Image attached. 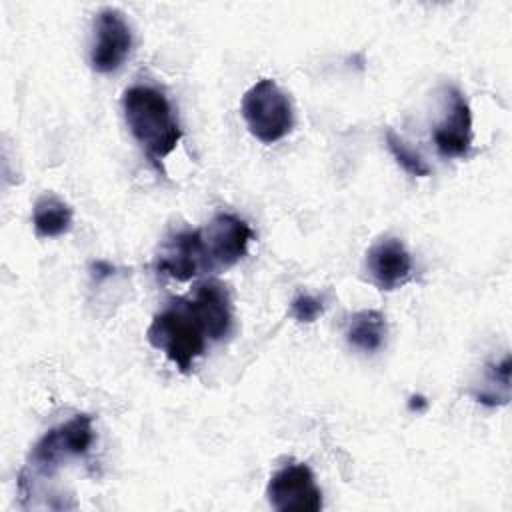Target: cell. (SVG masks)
Here are the masks:
<instances>
[{
  "label": "cell",
  "instance_id": "obj_9",
  "mask_svg": "<svg viewBox=\"0 0 512 512\" xmlns=\"http://www.w3.org/2000/svg\"><path fill=\"white\" fill-rule=\"evenodd\" d=\"M156 270L178 282H186L208 270L200 230H182L172 234L156 256Z\"/></svg>",
  "mask_w": 512,
  "mask_h": 512
},
{
  "label": "cell",
  "instance_id": "obj_2",
  "mask_svg": "<svg viewBox=\"0 0 512 512\" xmlns=\"http://www.w3.org/2000/svg\"><path fill=\"white\" fill-rule=\"evenodd\" d=\"M146 338L184 374L204 354L208 340L190 298H174L154 314Z\"/></svg>",
  "mask_w": 512,
  "mask_h": 512
},
{
  "label": "cell",
  "instance_id": "obj_5",
  "mask_svg": "<svg viewBox=\"0 0 512 512\" xmlns=\"http://www.w3.org/2000/svg\"><path fill=\"white\" fill-rule=\"evenodd\" d=\"M266 496L278 512H318L322 508V492L316 478L302 462L276 470L268 480Z\"/></svg>",
  "mask_w": 512,
  "mask_h": 512
},
{
  "label": "cell",
  "instance_id": "obj_1",
  "mask_svg": "<svg viewBox=\"0 0 512 512\" xmlns=\"http://www.w3.org/2000/svg\"><path fill=\"white\" fill-rule=\"evenodd\" d=\"M122 110L128 130L154 162L174 152L182 138L168 98L152 86L136 84L124 90Z\"/></svg>",
  "mask_w": 512,
  "mask_h": 512
},
{
  "label": "cell",
  "instance_id": "obj_8",
  "mask_svg": "<svg viewBox=\"0 0 512 512\" xmlns=\"http://www.w3.org/2000/svg\"><path fill=\"white\" fill-rule=\"evenodd\" d=\"M444 116L434 126L432 138L444 158H466L472 148V112L456 86L444 90Z\"/></svg>",
  "mask_w": 512,
  "mask_h": 512
},
{
  "label": "cell",
  "instance_id": "obj_3",
  "mask_svg": "<svg viewBox=\"0 0 512 512\" xmlns=\"http://www.w3.org/2000/svg\"><path fill=\"white\" fill-rule=\"evenodd\" d=\"M94 442L90 414H74L70 420L50 428L30 450L18 488L34 482L38 476L54 474L66 460L84 456Z\"/></svg>",
  "mask_w": 512,
  "mask_h": 512
},
{
  "label": "cell",
  "instance_id": "obj_11",
  "mask_svg": "<svg viewBox=\"0 0 512 512\" xmlns=\"http://www.w3.org/2000/svg\"><path fill=\"white\" fill-rule=\"evenodd\" d=\"M194 312L206 332L208 340H222L230 334L234 312L228 288L218 280H204L196 286L190 298Z\"/></svg>",
  "mask_w": 512,
  "mask_h": 512
},
{
  "label": "cell",
  "instance_id": "obj_10",
  "mask_svg": "<svg viewBox=\"0 0 512 512\" xmlns=\"http://www.w3.org/2000/svg\"><path fill=\"white\" fill-rule=\"evenodd\" d=\"M366 272L380 290H396L412 276V256L402 240L380 238L366 252Z\"/></svg>",
  "mask_w": 512,
  "mask_h": 512
},
{
  "label": "cell",
  "instance_id": "obj_6",
  "mask_svg": "<svg viewBox=\"0 0 512 512\" xmlns=\"http://www.w3.org/2000/svg\"><path fill=\"white\" fill-rule=\"evenodd\" d=\"M202 248L208 270L230 268L246 256L252 228L246 220L230 212H218L202 230Z\"/></svg>",
  "mask_w": 512,
  "mask_h": 512
},
{
  "label": "cell",
  "instance_id": "obj_7",
  "mask_svg": "<svg viewBox=\"0 0 512 512\" xmlns=\"http://www.w3.org/2000/svg\"><path fill=\"white\" fill-rule=\"evenodd\" d=\"M132 48V30L124 14L116 8H104L94 20V40L90 46V66L108 74L118 70Z\"/></svg>",
  "mask_w": 512,
  "mask_h": 512
},
{
  "label": "cell",
  "instance_id": "obj_12",
  "mask_svg": "<svg viewBox=\"0 0 512 512\" xmlns=\"http://www.w3.org/2000/svg\"><path fill=\"white\" fill-rule=\"evenodd\" d=\"M74 210L68 202L54 194H44L36 200L32 210V224L38 238H58L70 232Z\"/></svg>",
  "mask_w": 512,
  "mask_h": 512
},
{
  "label": "cell",
  "instance_id": "obj_16",
  "mask_svg": "<svg viewBox=\"0 0 512 512\" xmlns=\"http://www.w3.org/2000/svg\"><path fill=\"white\" fill-rule=\"evenodd\" d=\"M322 312H324L322 300L310 294H298L290 302V314L298 322H314L318 320V316H322Z\"/></svg>",
  "mask_w": 512,
  "mask_h": 512
},
{
  "label": "cell",
  "instance_id": "obj_13",
  "mask_svg": "<svg viewBox=\"0 0 512 512\" xmlns=\"http://www.w3.org/2000/svg\"><path fill=\"white\" fill-rule=\"evenodd\" d=\"M386 318L378 310H360L352 314L346 326V340L362 352H376L386 340Z\"/></svg>",
  "mask_w": 512,
  "mask_h": 512
},
{
  "label": "cell",
  "instance_id": "obj_15",
  "mask_svg": "<svg viewBox=\"0 0 512 512\" xmlns=\"http://www.w3.org/2000/svg\"><path fill=\"white\" fill-rule=\"evenodd\" d=\"M386 146H388L390 154L394 156V160L398 162V166L402 170H406L410 176L424 178L430 174V166L426 164V160L394 130H386Z\"/></svg>",
  "mask_w": 512,
  "mask_h": 512
},
{
  "label": "cell",
  "instance_id": "obj_4",
  "mask_svg": "<svg viewBox=\"0 0 512 512\" xmlns=\"http://www.w3.org/2000/svg\"><path fill=\"white\" fill-rule=\"evenodd\" d=\"M242 118L252 136L264 144H274L294 126L290 96L274 80L262 78L242 96Z\"/></svg>",
  "mask_w": 512,
  "mask_h": 512
},
{
  "label": "cell",
  "instance_id": "obj_14",
  "mask_svg": "<svg viewBox=\"0 0 512 512\" xmlns=\"http://www.w3.org/2000/svg\"><path fill=\"white\" fill-rule=\"evenodd\" d=\"M474 398L486 406H500L510 400V358L504 356L502 362L486 364L484 386L474 392Z\"/></svg>",
  "mask_w": 512,
  "mask_h": 512
}]
</instances>
